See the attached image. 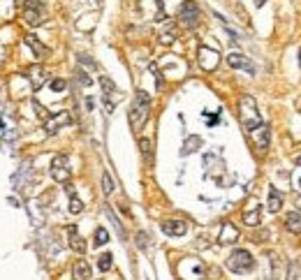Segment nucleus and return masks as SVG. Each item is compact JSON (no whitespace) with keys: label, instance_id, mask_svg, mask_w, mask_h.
<instances>
[{"label":"nucleus","instance_id":"nucleus-1","mask_svg":"<svg viewBox=\"0 0 301 280\" xmlns=\"http://www.w3.org/2000/svg\"><path fill=\"white\" fill-rule=\"evenodd\" d=\"M148 116H151V97H148L144 91H139L135 97V104H132V109H130V127H132L135 132H139L146 125Z\"/></svg>","mask_w":301,"mask_h":280},{"label":"nucleus","instance_id":"nucleus-2","mask_svg":"<svg viewBox=\"0 0 301 280\" xmlns=\"http://www.w3.org/2000/svg\"><path fill=\"white\" fill-rule=\"evenodd\" d=\"M239 121H241V125H243L246 130H250V132L262 123L260 111H257V102H255L253 95H241V100H239Z\"/></svg>","mask_w":301,"mask_h":280},{"label":"nucleus","instance_id":"nucleus-3","mask_svg":"<svg viewBox=\"0 0 301 280\" xmlns=\"http://www.w3.org/2000/svg\"><path fill=\"white\" fill-rule=\"evenodd\" d=\"M47 19V10H44V2L42 0H26V7H23V21L28 26H42Z\"/></svg>","mask_w":301,"mask_h":280},{"label":"nucleus","instance_id":"nucleus-4","mask_svg":"<svg viewBox=\"0 0 301 280\" xmlns=\"http://www.w3.org/2000/svg\"><path fill=\"white\" fill-rule=\"evenodd\" d=\"M253 266H255V260L248 250H234L227 260V269L234 273H248Z\"/></svg>","mask_w":301,"mask_h":280},{"label":"nucleus","instance_id":"nucleus-5","mask_svg":"<svg viewBox=\"0 0 301 280\" xmlns=\"http://www.w3.org/2000/svg\"><path fill=\"white\" fill-rule=\"evenodd\" d=\"M178 21H181L183 28H190V31L199 23V7L195 0H186V2L178 7Z\"/></svg>","mask_w":301,"mask_h":280},{"label":"nucleus","instance_id":"nucleus-6","mask_svg":"<svg viewBox=\"0 0 301 280\" xmlns=\"http://www.w3.org/2000/svg\"><path fill=\"white\" fill-rule=\"evenodd\" d=\"M51 176L58 183H67L70 181V162L65 156H56L51 162Z\"/></svg>","mask_w":301,"mask_h":280},{"label":"nucleus","instance_id":"nucleus-7","mask_svg":"<svg viewBox=\"0 0 301 280\" xmlns=\"http://www.w3.org/2000/svg\"><path fill=\"white\" fill-rule=\"evenodd\" d=\"M253 141H255V148L260 151V153H267V148H269V141H271V130L269 125L260 123L255 130H253Z\"/></svg>","mask_w":301,"mask_h":280},{"label":"nucleus","instance_id":"nucleus-8","mask_svg":"<svg viewBox=\"0 0 301 280\" xmlns=\"http://www.w3.org/2000/svg\"><path fill=\"white\" fill-rule=\"evenodd\" d=\"M199 65H202V70H206V72H213L216 67H218L220 62V56L218 51H213V49H208V47H202L199 49Z\"/></svg>","mask_w":301,"mask_h":280},{"label":"nucleus","instance_id":"nucleus-9","mask_svg":"<svg viewBox=\"0 0 301 280\" xmlns=\"http://www.w3.org/2000/svg\"><path fill=\"white\" fill-rule=\"evenodd\" d=\"M67 123H70V114H67V111H58V114L49 116V118L44 121V132H47V135H56L63 125H67Z\"/></svg>","mask_w":301,"mask_h":280},{"label":"nucleus","instance_id":"nucleus-10","mask_svg":"<svg viewBox=\"0 0 301 280\" xmlns=\"http://www.w3.org/2000/svg\"><path fill=\"white\" fill-rule=\"evenodd\" d=\"M227 62H229V67H234V70H246L248 74H255V65L246 56H241V53H229Z\"/></svg>","mask_w":301,"mask_h":280},{"label":"nucleus","instance_id":"nucleus-11","mask_svg":"<svg viewBox=\"0 0 301 280\" xmlns=\"http://www.w3.org/2000/svg\"><path fill=\"white\" fill-rule=\"evenodd\" d=\"M160 227H162V232H165L167 236H183L188 232V225L183 220H165Z\"/></svg>","mask_w":301,"mask_h":280},{"label":"nucleus","instance_id":"nucleus-12","mask_svg":"<svg viewBox=\"0 0 301 280\" xmlns=\"http://www.w3.org/2000/svg\"><path fill=\"white\" fill-rule=\"evenodd\" d=\"M234 241H239V229L234 227L232 222H222V227H220V236H218V243L227 246V243H234Z\"/></svg>","mask_w":301,"mask_h":280},{"label":"nucleus","instance_id":"nucleus-13","mask_svg":"<svg viewBox=\"0 0 301 280\" xmlns=\"http://www.w3.org/2000/svg\"><path fill=\"white\" fill-rule=\"evenodd\" d=\"M285 229L292 234H301V211H290L285 216Z\"/></svg>","mask_w":301,"mask_h":280},{"label":"nucleus","instance_id":"nucleus-14","mask_svg":"<svg viewBox=\"0 0 301 280\" xmlns=\"http://www.w3.org/2000/svg\"><path fill=\"white\" fill-rule=\"evenodd\" d=\"M67 234H70V248H72L74 252L83 255V252H86V243H83V239L79 236V232H77V227H74V225H70V227H67Z\"/></svg>","mask_w":301,"mask_h":280},{"label":"nucleus","instance_id":"nucleus-15","mask_svg":"<svg viewBox=\"0 0 301 280\" xmlns=\"http://www.w3.org/2000/svg\"><path fill=\"white\" fill-rule=\"evenodd\" d=\"M243 222L250 225V227H255V225H260V204H250L246 211H243Z\"/></svg>","mask_w":301,"mask_h":280},{"label":"nucleus","instance_id":"nucleus-16","mask_svg":"<svg viewBox=\"0 0 301 280\" xmlns=\"http://www.w3.org/2000/svg\"><path fill=\"white\" fill-rule=\"evenodd\" d=\"M26 44H28L32 51H35L37 58H47V56H49V49H47V47H44V44H42L35 35H26Z\"/></svg>","mask_w":301,"mask_h":280},{"label":"nucleus","instance_id":"nucleus-17","mask_svg":"<svg viewBox=\"0 0 301 280\" xmlns=\"http://www.w3.org/2000/svg\"><path fill=\"white\" fill-rule=\"evenodd\" d=\"M28 77H31L32 88H42V83L47 81V72H44V67H40V65L31 67V70H28Z\"/></svg>","mask_w":301,"mask_h":280},{"label":"nucleus","instance_id":"nucleus-18","mask_svg":"<svg viewBox=\"0 0 301 280\" xmlns=\"http://www.w3.org/2000/svg\"><path fill=\"white\" fill-rule=\"evenodd\" d=\"M74 280H88L91 278V266H88V262L86 260H79L74 264Z\"/></svg>","mask_w":301,"mask_h":280},{"label":"nucleus","instance_id":"nucleus-19","mask_svg":"<svg viewBox=\"0 0 301 280\" xmlns=\"http://www.w3.org/2000/svg\"><path fill=\"white\" fill-rule=\"evenodd\" d=\"M267 206H269L271 213H278V211H281V206H283V195L278 192V190H276V187H271V190H269V204H267Z\"/></svg>","mask_w":301,"mask_h":280},{"label":"nucleus","instance_id":"nucleus-20","mask_svg":"<svg viewBox=\"0 0 301 280\" xmlns=\"http://www.w3.org/2000/svg\"><path fill=\"white\" fill-rule=\"evenodd\" d=\"M197 146H202V139H199V137H188V141L183 144V151H181V153H183V156H190V153L197 151Z\"/></svg>","mask_w":301,"mask_h":280},{"label":"nucleus","instance_id":"nucleus-21","mask_svg":"<svg viewBox=\"0 0 301 280\" xmlns=\"http://www.w3.org/2000/svg\"><path fill=\"white\" fill-rule=\"evenodd\" d=\"M67 192H70V213H74V216H77V213H81L83 204L79 202V197H74V190L70 186H67Z\"/></svg>","mask_w":301,"mask_h":280},{"label":"nucleus","instance_id":"nucleus-22","mask_svg":"<svg viewBox=\"0 0 301 280\" xmlns=\"http://www.w3.org/2000/svg\"><path fill=\"white\" fill-rule=\"evenodd\" d=\"M111 260H114V257H111L109 252L100 255V257H97V266H100V271H109V269H111Z\"/></svg>","mask_w":301,"mask_h":280},{"label":"nucleus","instance_id":"nucleus-23","mask_svg":"<svg viewBox=\"0 0 301 280\" xmlns=\"http://www.w3.org/2000/svg\"><path fill=\"white\" fill-rule=\"evenodd\" d=\"M100 83H102V88H104V97H109V95H114L116 93V86L111 79H107V77H100Z\"/></svg>","mask_w":301,"mask_h":280},{"label":"nucleus","instance_id":"nucleus-24","mask_svg":"<svg viewBox=\"0 0 301 280\" xmlns=\"http://www.w3.org/2000/svg\"><path fill=\"white\" fill-rule=\"evenodd\" d=\"M107 241H109V232H107V229H102V227L95 229V246H104Z\"/></svg>","mask_w":301,"mask_h":280},{"label":"nucleus","instance_id":"nucleus-25","mask_svg":"<svg viewBox=\"0 0 301 280\" xmlns=\"http://www.w3.org/2000/svg\"><path fill=\"white\" fill-rule=\"evenodd\" d=\"M174 35H176V31H174V26H169L167 31H162V32H160V42H162V44H172V42H174Z\"/></svg>","mask_w":301,"mask_h":280},{"label":"nucleus","instance_id":"nucleus-26","mask_svg":"<svg viewBox=\"0 0 301 280\" xmlns=\"http://www.w3.org/2000/svg\"><path fill=\"white\" fill-rule=\"evenodd\" d=\"M139 148H142V153H144V157L151 162V153H153V148H151V141L148 139H139Z\"/></svg>","mask_w":301,"mask_h":280},{"label":"nucleus","instance_id":"nucleus-27","mask_svg":"<svg viewBox=\"0 0 301 280\" xmlns=\"http://www.w3.org/2000/svg\"><path fill=\"white\" fill-rule=\"evenodd\" d=\"M102 187H104V192H107V195H111V192H114V181H111V176H109L107 171L102 174Z\"/></svg>","mask_w":301,"mask_h":280},{"label":"nucleus","instance_id":"nucleus-28","mask_svg":"<svg viewBox=\"0 0 301 280\" xmlns=\"http://www.w3.org/2000/svg\"><path fill=\"white\" fill-rule=\"evenodd\" d=\"M137 246H139L142 250L148 248V236H146L144 232H139V234H137Z\"/></svg>","mask_w":301,"mask_h":280},{"label":"nucleus","instance_id":"nucleus-29","mask_svg":"<svg viewBox=\"0 0 301 280\" xmlns=\"http://www.w3.org/2000/svg\"><path fill=\"white\" fill-rule=\"evenodd\" d=\"M287 280H299V264H297V262L290 264V276H287Z\"/></svg>","mask_w":301,"mask_h":280},{"label":"nucleus","instance_id":"nucleus-30","mask_svg":"<svg viewBox=\"0 0 301 280\" xmlns=\"http://www.w3.org/2000/svg\"><path fill=\"white\" fill-rule=\"evenodd\" d=\"M292 186H294V190H299V192H301V169L294 174V176H292Z\"/></svg>","mask_w":301,"mask_h":280},{"label":"nucleus","instance_id":"nucleus-31","mask_svg":"<svg viewBox=\"0 0 301 280\" xmlns=\"http://www.w3.org/2000/svg\"><path fill=\"white\" fill-rule=\"evenodd\" d=\"M79 62H81V65H86V67H91V70H93V67H95V62L91 61L88 56H83V53H81V56H79Z\"/></svg>","mask_w":301,"mask_h":280},{"label":"nucleus","instance_id":"nucleus-32","mask_svg":"<svg viewBox=\"0 0 301 280\" xmlns=\"http://www.w3.org/2000/svg\"><path fill=\"white\" fill-rule=\"evenodd\" d=\"M51 88L56 93H58V91H65V81H63V79H56V81L51 83Z\"/></svg>","mask_w":301,"mask_h":280},{"label":"nucleus","instance_id":"nucleus-33","mask_svg":"<svg viewBox=\"0 0 301 280\" xmlns=\"http://www.w3.org/2000/svg\"><path fill=\"white\" fill-rule=\"evenodd\" d=\"M79 81H81L83 86H91V77H86V72H79Z\"/></svg>","mask_w":301,"mask_h":280},{"label":"nucleus","instance_id":"nucleus-34","mask_svg":"<svg viewBox=\"0 0 301 280\" xmlns=\"http://www.w3.org/2000/svg\"><path fill=\"white\" fill-rule=\"evenodd\" d=\"M297 165H299V167H301V156H299V157H297Z\"/></svg>","mask_w":301,"mask_h":280},{"label":"nucleus","instance_id":"nucleus-35","mask_svg":"<svg viewBox=\"0 0 301 280\" xmlns=\"http://www.w3.org/2000/svg\"><path fill=\"white\" fill-rule=\"evenodd\" d=\"M255 2H257V5H264V0H255Z\"/></svg>","mask_w":301,"mask_h":280},{"label":"nucleus","instance_id":"nucleus-36","mask_svg":"<svg viewBox=\"0 0 301 280\" xmlns=\"http://www.w3.org/2000/svg\"><path fill=\"white\" fill-rule=\"evenodd\" d=\"M299 62H301V49H299Z\"/></svg>","mask_w":301,"mask_h":280}]
</instances>
